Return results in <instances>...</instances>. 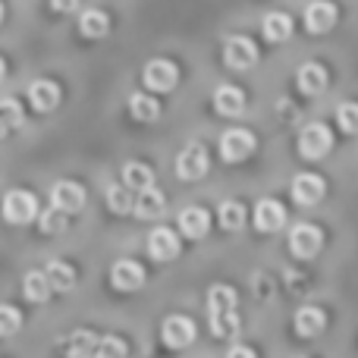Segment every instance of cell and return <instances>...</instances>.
Segmentation results:
<instances>
[{
  "label": "cell",
  "mask_w": 358,
  "mask_h": 358,
  "mask_svg": "<svg viewBox=\"0 0 358 358\" xmlns=\"http://www.w3.org/2000/svg\"><path fill=\"white\" fill-rule=\"evenodd\" d=\"M35 217H38V201L31 192H22V189L6 192V198H3V220L6 223L22 227V223H31Z\"/></svg>",
  "instance_id": "cell-1"
},
{
  "label": "cell",
  "mask_w": 358,
  "mask_h": 358,
  "mask_svg": "<svg viewBox=\"0 0 358 358\" xmlns=\"http://www.w3.org/2000/svg\"><path fill=\"white\" fill-rule=\"evenodd\" d=\"M330 148H334V132L324 123H308L302 129V136H299V155L308 157V161L330 155Z\"/></svg>",
  "instance_id": "cell-2"
},
{
  "label": "cell",
  "mask_w": 358,
  "mask_h": 358,
  "mask_svg": "<svg viewBox=\"0 0 358 358\" xmlns=\"http://www.w3.org/2000/svg\"><path fill=\"white\" fill-rule=\"evenodd\" d=\"M321 245H324V233L315 223H296V227L289 229V252L296 255V258H302V261L315 258V255L321 252Z\"/></svg>",
  "instance_id": "cell-3"
},
{
  "label": "cell",
  "mask_w": 358,
  "mask_h": 358,
  "mask_svg": "<svg viewBox=\"0 0 358 358\" xmlns=\"http://www.w3.org/2000/svg\"><path fill=\"white\" fill-rule=\"evenodd\" d=\"M223 63H227L229 69H248L258 63V48H255L252 38L245 35H233L227 38V44H223Z\"/></svg>",
  "instance_id": "cell-4"
},
{
  "label": "cell",
  "mask_w": 358,
  "mask_h": 358,
  "mask_svg": "<svg viewBox=\"0 0 358 358\" xmlns=\"http://www.w3.org/2000/svg\"><path fill=\"white\" fill-rule=\"evenodd\" d=\"M176 173H179V179H189V182H195V179H201L204 173H208V151H204V145L192 142L179 151Z\"/></svg>",
  "instance_id": "cell-5"
},
{
  "label": "cell",
  "mask_w": 358,
  "mask_h": 358,
  "mask_svg": "<svg viewBox=\"0 0 358 358\" xmlns=\"http://www.w3.org/2000/svg\"><path fill=\"white\" fill-rule=\"evenodd\" d=\"M252 151H255V136L248 129H229L220 136V157L227 164L245 161Z\"/></svg>",
  "instance_id": "cell-6"
},
{
  "label": "cell",
  "mask_w": 358,
  "mask_h": 358,
  "mask_svg": "<svg viewBox=\"0 0 358 358\" xmlns=\"http://www.w3.org/2000/svg\"><path fill=\"white\" fill-rule=\"evenodd\" d=\"M161 340L167 349H189L195 343V324L182 315H170L161 327Z\"/></svg>",
  "instance_id": "cell-7"
},
{
  "label": "cell",
  "mask_w": 358,
  "mask_h": 358,
  "mask_svg": "<svg viewBox=\"0 0 358 358\" xmlns=\"http://www.w3.org/2000/svg\"><path fill=\"white\" fill-rule=\"evenodd\" d=\"M110 283H113V289H120V292H136V289H142V283H145L142 264H138V261H132V258L113 261V267H110Z\"/></svg>",
  "instance_id": "cell-8"
},
{
  "label": "cell",
  "mask_w": 358,
  "mask_h": 358,
  "mask_svg": "<svg viewBox=\"0 0 358 358\" xmlns=\"http://www.w3.org/2000/svg\"><path fill=\"white\" fill-rule=\"evenodd\" d=\"M142 79L151 92H173V85L179 82V69H176V63H170V60H151L148 66H145Z\"/></svg>",
  "instance_id": "cell-9"
},
{
  "label": "cell",
  "mask_w": 358,
  "mask_h": 358,
  "mask_svg": "<svg viewBox=\"0 0 358 358\" xmlns=\"http://www.w3.org/2000/svg\"><path fill=\"white\" fill-rule=\"evenodd\" d=\"M324 189H327V185H324V179L317 173H296L292 176V185H289L296 204H302V208H311V204L321 201Z\"/></svg>",
  "instance_id": "cell-10"
},
{
  "label": "cell",
  "mask_w": 358,
  "mask_h": 358,
  "mask_svg": "<svg viewBox=\"0 0 358 358\" xmlns=\"http://www.w3.org/2000/svg\"><path fill=\"white\" fill-rule=\"evenodd\" d=\"M50 204L66 210V214H76L85 204V189L79 182H73V179H60V182L50 185Z\"/></svg>",
  "instance_id": "cell-11"
},
{
  "label": "cell",
  "mask_w": 358,
  "mask_h": 358,
  "mask_svg": "<svg viewBox=\"0 0 358 358\" xmlns=\"http://www.w3.org/2000/svg\"><path fill=\"white\" fill-rule=\"evenodd\" d=\"M283 223H286V208L277 198H261V201L255 204V227H258L261 233H277Z\"/></svg>",
  "instance_id": "cell-12"
},
{
  "label": "cell",
  "mask_w": 358,
  "mask_h": 358,
  "mask_svg": "<svg viewBox=\"0 0 358 358\" xmlns=\"http://www.w3.org/2000/svg\"><path fill=\"white\" fill-rule=\"evenodd\" d=\"M336 25V6L327 3V0H315V3H308V10H305V29L311 31V35H324V31H330Z\"/></svg>",
  "instance_id": "cell-13"
},
{
  "label": "cell",
  "mask_w": 358,
  "mask_h": 358,
  "mask_svg": "<svg viewBox=\"0 0 358 358\" xmlns=\"http://www.w3.org/2000/svg\"><path fill=\"white\" fill-rule=\"evenodd\" d=\"M148 255L155 261H173L176 255H179V239H176V233L173 229H167V227H157V229H151V236H148Z\"/></svg>",
  "instance_id": "cell-14"
},
{
  "label": "cell",
  "mask_w": 358,
  "mask_h": 358,
  "mask_svg": "<svg viewBox=\"0 0 358 358\" xmlns=\"http://www.w3.org/2000/svg\"><path fill=\"white\" fill-rule=\"evenodd\" d=\"M29 104L35 107L38 113H50L57 104H60V85L50 79H38L29 85Z\"/></svg>",
  "instance_id": "cell-15"
},
{
  "label": "cell",
  "mask_w": 358,
  "mask_h": 358,
  "mask_svg": "<svg viewBox=\"0 0 358 358\" xmlns=\"http://www.w3.org/2000/svg\"><path fill=\"white\" fill-rule=\"evenodd\" d=\"M214 110L220 113V117H242V110H245V94L236 85H217Z\"/></svg>",
  "instance_id": "cell-16"
},
{
  "label": "cell",
  "mask_w": 358,
  "mask_h": 358,
  "mask_svg": "<svg viewBox=\"0 0 358 358\" xmlns=\"http://www.w3.org/2000/svg\"><path fill=\"white\" fill-rule=\"evenodd\" d=\"M296 85L302 94L315 98V94H321L324 88H327V69H324L321 63H305V66L296 73Z\"/></svg>",
  "instance_id": "cell-17"
},
{
  "label": "cell",
  "mask_w": 358,
  "mask_h": 358,
  "mask_svg": "<svg viewBox=\"0 0 358 358\" xmlns=\"http://www.w3.org/2000/svg\"><path fill=\"white\" fill-rule=\"evenodd\" d=\"M299 336H317L324 327H327V315H324L317 305H302L296 311V321H292Z\"/></svg>",
  "instance_id": "cell-18"
},
{
  "label": "cell",
  "mask_w": 358,
  "mask_h": 358,
  "mask_svg": "<svg viewBox=\"0 0 358 358\" xmlns=\"http://www.w3.org/2000/svg\"><path fill=\"white\" fill-rule=\"evenodd\" d=\"M98 349V336L92 330H73L69 336H63V352L66 358H92Z\"/></svg>",
  "instance_id": "cell-19"
},
{
  "label": "cell",
  "mask_w": 358,
  "mask_h": 358,
  "mask_svg": "<svg viewBox=\"0 0 358 358\" xmlns=\"http://www.w3.org/2000/svg\"><path fill=\"white\" fill-rule=\"evenodd\" d=\"M208 227H210V217L204 208H182L179 210V229H182V236L201 239V236L208 233Z\"/></svg>",
  "instance_id": "cell-20"
},
{
  "label": "cell",
  "mask_w": 358,
  "mask_h": 358,
  "mask_svg": "<svg viewBox=\"0 0 358 358\" xmlns=\"http://www.w3.org/2000/svg\"><path fill=\"white\" fill-rule=\"evenodd\" d=\"M164 208H167V201H164V195L155 189V185H148V189L138 192L136 217H142V220H157V217H164Z\"/></svg>",
  "instance_id": "cell-21"
},
{
  "label": "cell",
  "mask_w": 358,
  "mask_h": 358,
  "mask_svg": "<svg viewBox=\"0 0 358 358\" xmlns=\"http://www.w3.org/2000/svg\"><path fill=\"white\" fill-rule=\"evenodd\" d=\"M242 330V321L236 315V308L229 311H210V334L217 340H236V334Z\"/></svg>",
  "instance_id": "cell-22"
},
{
  "label": "cell",
  "mask_w": 358,
  "mask_h": 358,
  "mask_svg": "<svg viewBox=\"0 0 358 358\" xmlns=\"http://www.w3.org/2000/svg\"><path fill=\"white\" fill-rule=\"evenodd\" d=\"M261 31H264L267 41L280 44V41H289L292 38V19L286 13H267L264 22H261Z\"/></svg>",
  "instance_id": "cell-23"
},
{
  "label": "cell",
  "mask_w": 358,
  "mask_h": 358,
  "mask_svg": "<svg viewBox=\"0 0 358 358\" xmlns=\"http://www.w3.org/2000/svg\"><path fill=\"white\" fill-rule=\"evenodd\" d=\"M22 292H25V299H29V302H48L50 299V280H48V273L44 271H29L22 277Z\"/></svg>",
  "instance_id": "cell-24"
},
{
  "label": "cell",
  "mask_w": 358,
  "mask_h": 358,
  "mask_svg": "<svg viewBox=\"0 0 358 358\" xmlns=\"http://www.w3.org/2000/svg\"><path fill=\"white\" fill-rule=\"evenodd\" d=\"M44 273H48L50 289H54V292H69L76 286V271L66 264V261H48Z\"/></svg>",
  "instance_id": "cell-25"
},
{
  "label": "cell",
  "mask_w": 358,
  "mask_h": 358,
  "mask_svg": "<svg viewBox=\"0 0 358 358\" xmlns=\"http://www.w3.org/2000/svg\"><path fill=\"white\" fill-rule=\"evenodd\" d=\"M217 220H220L223 229L236 233V229L245 227L248 214H245V208H242L239 201H220V204H217Z\"/></svg>",
  "instance_id": "cell-26"
},
{
  "label": "cell",
  "mask_w": 358,
  "mask_h": 358,
  "mask_svg": "<svg viewBox=\"0 0 358 358\" xmlns=\"http://www.w3.org/2000/svg\"><path fill=\"white\" fill-rule=\"evenodd\" d=\"M123 182L129 185V189L142 192V189H148V185H155V170L138 164V161H126L123 164Z\"/></svg>",
  "instance_id": "cell-27"
},
{
  "label": "cell",
  "mask_w": 358,
  "mask_h": 358,
  "mask_svg": "<svg viewBox=\"0 0 358 358\" xmlns=\"http://www.w3.org/2000/svg\"><path fill=\"white\" fill-rule=\"evenodd\" d=\"M129 113L138 123H155L161 117V104H157L151 94H132L129 98Z\"/></svg>",
  "instance_id": "cell-28"
},
{
  "label": "cell",
  "mask_w": 358,
  "mask_h": 358,
  "mask_svg": "<svg viewBox=\"0 0 358 358\" xmlns=\"http://www.w3.org/2000/svg\"><path fill=\"white\" fill-rule=\"evenodd\" d=\"M107 29H110V19H107V13L101 10H85L79 19V31L85 38H104Z\"/></svg>",
  "instance_id": "cell-29"
},
{
  "label": "cell",
  "mask_w": 358,
  "mask_h": 358,
  "mask_svg": "<svg viewBox=\"0 0 358 358\" xmlns=\"http://www.w3.org/2000/svg\"><path fill=\"white\" fill-rule=\"evenodd\" d=\"M19 126H22V107H19V101L3 98L0 101V138H6Z\"/></svg>",
  "instance_id": "cell-30"
},
{
  "label": "cell",
  "mask_w": 358,
  "mask_h": 358,
  "mask_svg": "<svg viewBox=\"0 0 358 358\" xmlns=\"http://www.w3.org/2000/svg\"><path fill=\"white\" fill-rule=\"evenodd\" d=\"M236 308V289L227 283H214L208 289V311H229Z\"/></svg>",
  "instance_id": "cell-31"
},
{
  "label": "cell",
  "mask_w": 358,
  "mask_h": 358,
  "mask_svg": "<svg viewBox=\"0 0 358 358\" xmlns=\"http://www.w3.org/2000/svg\"><path fill=\"white\" fill-rule=\"evenodd\" d=\"M107 204H110V210L113 214H129L132 208H136V201H132V195H129V185H120V182H113V185H107Z\"/></svg>",
  "instance_id": "cell-32"
},
{
  "label": "cell",
  "mask_w": 358,
  "mask_h": 358,
  "mask_svg": "<svg viewBox=\"0 0 358 358\" xmlns=\"http://www.w3.org/2000/svg\"><path fill=\"white\" fill-rule=\"evenodd\" d=\"M66 223H69V214H66V210L50 208V210H44V214H41V233L60 236L63 229H66Z\"/></svg>",
  "instance_id": "cell-33"
},
{
  "label": "cell",
  "mask_w": 358,
  "mask_h": 358,
  "mask_svg": "<svg viewBox=\"0 0 358 358\" xmlns=\"http://www.w3.org/2000/svg\"><path fill=\"white\" fill-rule=\"evenodd\" d=\"M336 123H340V129L346 136H358V104L346 101V104L336 107Z\"/></svg>",
  "instance_id": "cell-34"
},
{
  "label": "cell",
  "mask_w": 358,
  "mask_h": 358,
  "mask_svg": "<svg viewBox=\"0 0 358 358\" xmlns=\"http://www.w3.org/2000/svg\"><path fill=\"white\" fill-rule=\"evenodd\" d=\"M126 355H129V349H126V343L120 336H104V340H98V349H94L92 358H126Z\"/></svg>",
  "instance_id": "cell-35"
},
{
  "label": "cell",
  "mask_w": 358,
  "mask_h": 358,
  "mask_svg": "<svg viewBox=\"0 0 358 358\" xmlns=\"http://www.w3.org/2000/svg\"><path fill=\"white\" fill-rule=\"evenodd\" d=\"M22 327V315L13 305H0V336H13Z\"/></svg>",
  "instance_id": "cell-36"
},
{
  "label": "cell",
  "mask_w": 358,
  "mask_h": 358,
  "mask_svg": "<svg viewBox=\"0 0 358 358\" xmlns=\"http://www.w3.org/2000/svg\"><path fill=\"white\" fill-rule=\"evenodd\" d=\"M50 6H54L57 13H73L76 6H79V0H50Z\"/></svg>",
  "instance_id": "cell-37"
},
{
  "label": "cell",
  "mask_w": 358,
  "mask_h": 358,
  "mask_svg": "<svg viewBox=\"0 0 358 358\" xmlns=\"http://www.w3.org/2000/svg\"><path fill=\"white\" fill-rule=\"evenodd\" d=\"M227 358H258V355H255V349H248V346H233L227 352Z\"/></svg>",
  "instance_id": "cell-38"
},
{
  "label": "cell",
  "mask_w": 358,
  "mask_h": 358,
  "mask_svg": "<svg viewBox=\"0 0 358 358\" xmlns=\"http://www.w3.org/2000/svg\"><path fill=\"white\" fill-rule=\"evenodd\" d=\"M3 76H6V63L0 60V82H3Z\"/></svg>",
  "instance_id": "cell-39"
},
{
  "label": "cell",
  "mask_w": 358,
  "mask_h": 358,
  "mask_svg": "<svg viewBox=\"0 0 358 358\" xmlns=\"http://www.w3.org/2000/svg\"><path fill=\"white\" fill-rule=\"evenodd\" d=\"M0 22H3V3H0Z\"/></svg>",
  "instance_id": "cell-40"
}]
</instances>
